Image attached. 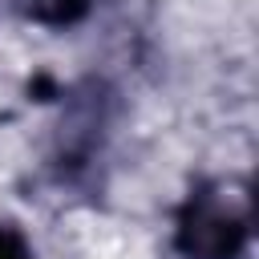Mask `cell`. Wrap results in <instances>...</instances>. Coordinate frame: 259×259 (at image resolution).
I'll list each match as a JSON object with an SVG mask.
<instances>
[{
    "instance_id": "2",
    "label": "cell",
    "mask_w": 259,
    "mask_h": 259,
    "mask_svg": "<svg viewBox=\"0 0 259 259\" xmlns=\"http://www.w3.org/2000/svg\"><path fill=\"white\" fill-rule=\"evenodd\" d=\"M28 12L40 24H77L89 12V0H28Z\"/></svg>"
},
{
    "instance_id": "1",
    "label": "cell",
    "mask_w": 259,
    "mask_h": 259,
    "mask_svg": "<svg viewBox=\"0 0 259 259\" xmlns=\"http://www.w3.org/2000/svg\"><path fill=\"white\" fill-rule=\"evenodd\" d=\"M247 231V210H239L219 186H194L178 206L174 247L182 259H243Z\"/></svg>"
},
{
    "instance_id": "3",
    "label": "cell",
    "mask_w": 259,
    "mask_h": 259,
    "mask_svg": "<svg viewBox=\"0 0 259 259\" xmlns=\"http://www.w3.org/2000/svg\"><path fill=\"white\" fill-rule=\"evenodd\" d=\"M0 259H36L28 239L12 227V223H0Z\"/></svg>"
}]
</instances>
